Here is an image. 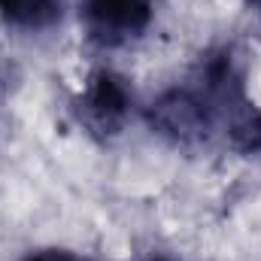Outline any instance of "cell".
I'll return each mask as SVG.
<instances>
[{"mask_svg":"<svg viewBox=\"0 0 261 261\" xmlns=\"http://www.w3.org/2000/svg\"><path fill=\"white\" fill-rule=\"evenodd\" d=\"M219 116H222V110L197 85L170 88L149 107V122L155 125V130H161L164 137H170L176 143L203 140L213 130Z\"/></svg>","mask_w":261,"mask_h":261,"instance_id":"cell-1","label":"cell"},{"mask_svg":"<svg viewBox=\"0 0 261 261\" xmlns=\"http://www.w3.org/2000/svg\"><path fill=\"white\" fill-rule=\"evenodd\" d=\"M130 107H134V94H130L128 82L113 70L91 73L79 100H76L79 122L97 137L119 134L128 122Z\"/></svg>","mask_w":261,"mask_h":261,"instance_id":"cell-2","label":"cell"},{"mask_svg":"<svg viewBox=\"0 0 261 261\" xmlns=\"http://www.w3.org/2000/svg\"><path fill=\"white\" fill-rule=\"evenodd\" d=\"M85 28L107 46L140 37L152 21V0H82Z\"/></svg>","mask_w":261,"mask_h":261,"instance_id":"cell-3","label":"cell"},{"mask_svg":"<svg viewBox=\"0 0 261 261\" xmlns=\"http://www.w3.org/2000/svg\"><path fill=\"white\" fill-rule=\"evenodd\" d=\"M0 18L18 31H46L61 18V0H0Z\"/></svg>","mask_w":261,"mask_h":261,"instance_id":"cell-4","label":"cell"},{"mask_svg":"<svg viewBox=\"0 0 261 261\" xmlns=\"http://www.w3.org/2000/svg\"><path fill=\"white\" fill-rule=\"evenodd\" d=\"M24 261H85L79 258L76 252H70V249H37V252H31V255H24Z\"/></svg>","mask_w":261,"mask_h":261,"instance_id":"cell-5","label":"cell"},{"mask_svg":"<svg viewBox=\"0 0 261 261\" xmlns=\"http://www.w3.org/2000/svg\"><path fill=\"white\" fill-rule=\"evenodd\" d=\"M149 261H179V258H173V255H152Z\"/></svg>","mask_w":261,"mask_h":261,"instance_id":"cell-6","label":"cell"},{"mask_svg":"<svg viewBox=\"0 0 261 261\" xmlns=\"http://www.w3.org/2000/svg\"><path fill=\"white\" fill-rule=\"evenodd\" d=\"M252 6H255V9L261 12V0H252Z\"/></svg>","mask_w":261,"mask_h":261,"instance_id":"cell-7","label":"cell"}]
</instances>
